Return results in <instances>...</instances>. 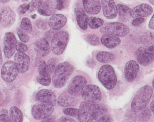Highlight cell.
<instances>
[{
	"label": "cell",
	"instance_id": "6da1fadb",
	"mask_svg": "<svg viewBox=\"0 0 154 122\" xmlns=\"http://www.w3.org/2000/svg\"><path fill=\"white\" fill-rule=\"evenodd\" d=\"M107 109L101 104H93L83 101L78 109L79 122H91L106 115Z\"/></svg>",
	"mask_w": 154,
	"mask_h": 122
},
{
	"label": "cell",
	"instance_id": "7a4b0ae2",
	"mask_svg": "<svg viewBox=\"0 0 154 122\" xmlns=\"http://www.w3.org/2000/svg\"><path fill=\"white\" fill-rule=\"evenodd\" d=\"M153 94V89L149 85L141 87L135 94L131 104L132 111L138 112L144 110L149 103Z\"/></svg>",
	"mask_w": 154,
	"mask_h": 122
},
{
	"label": "cell",
	"instance_id": "3957f363",
	"mask_svg": "<svg viewBox=\"0 0 154 122\" xmlns=\"http://www.w3.org/2000/svg\"><path fill=\"white\" fill-rule=\"evenodd\" d=\"M74 68L68 62L58 64L52 77L53 86L56 88L64 87L74 71Z\"/></svg>",
	"mask_w": 154,
	"mask_h": 122
},
{
	"label": "cell",
	"instance_id": "277c9868",
	"mask_svg": "<svg viewBox=\"0 0 154 122\" xmlns=\"http://www.w3.org/2000/svg\"><path fill=\"white\" fill-rule=\"evenodd\" d=\"M98 79L107 90L113 89L117 82V77L114 68L109 64L100 67L98 74Z\"/></svg>",
	"mask_w": 154,
	"mask_h": 122
},
{
	"label": "cell",
	"instance_id": "5b68a950",
	"mask_svg": "<svg viewBox=\"0 0 154 122\" xmlns=\"http://www.w3.org/2000/svg\"><path fill=\"white\" fill-rule=\"evenodd\" d=\"M100 31L105 36L123 37L128 34L130 28L125 24L118 22H108L103 24Z\"/></svg>",
	"mask_w": 154,
	"mask_h": 122
},
{
	"label": "cell",
	"instance_id": "8992f818",
	"mask_svg": "<svg viewBox=\"0 0 154 122\" xmlns=\"http://www.w3.org/2000/svg\"><path fill=\"white\" fill-rule=\"evenodd\" d=\"M135 55L140 65L143 66L150 65L154 62V44H144L137 49Z\"/></svg>",
	"mask_w": 154,
	"mask_h": 122
},
{
	"label": "cell",
	"instance_id": "52a82bcc",
	"mask_svg": "<svg viewBox=\"0 0 154 122\" xmlns=\"http://www.w3.org/2000/svg\"><path fill=\"white\" fill-rule=\"evenodd\" d=\"M69 40V35L66 31L58 32L53 36L51 43V48L56 55H61L64 52Z\"/></svg>",
	"mask_w": 154,
	"mask_h": 122
},
{
	"label": "cell",
	"instance_id": "ba28073f",
	"mask_svg": "<svg viewBox=\"0 0 154 122\" xmlns=\"http://www.w3.org/2000/svg\"><path fill=\"white\" fill-rule=\"evenodd\" d=\"M81 95L86 102L98 104L102 98L100 89L94 85H87L82 90Z\"/></svg>",
	"mask_w": 154,
	"mask_h": 122
},
{
	"label": "cell",
	"instance_id": "9c48e42d",
	"mask_svg": "<svg viewBox=\"0 0 154 122\" xmlns=\"http://www.w3.org/2000/svg\"><path fill=\"white\" fill-rule=\"evenodd\" d=\"M54 109V105L51 103H40L34 105L32 109V114L37 120H43L50 117Z\"/></svg>",
	"mask_w": 154,
	"mask_h": 122
},
{
	"label": "cell",
	"instance_id": "30bf717a",
	"mask_svg": "<svg viewBox=\"0 0 154 122\" xmlns=\"http://www.w3.org/2000/svg\"><path fill=\"white\" fill-rule=\"evenodd\" d=\"M19 71L15 62L8 61L4 63L1 69V76L4 81L12 82L17 78Z\"/></svg>",
	"mask_w": 154,
	"mask_h": 122
},
{
	"label": "cell",
	"instance_id": "8fae6325",
	"mask_svg": "<svg viewBox=\"0 0 154 122\" xmlns=\"http://www.w3.org/2000/svg\"><path fill=\"white\" fill-rule=\"evenodd\" d=\"M3 51L7 58L12 57L15 52L17 45V40L15 35L11 32H7L3 39Z\"/></svg>",
	"mask_w": 154,
	"mask_h": 122
},
{
	"label": "cell",
	"instance_id": "7c38bea8",
	"mask_svg": "<svg viewBox=\"0 0 154 122\" xmlns=\"http://www.w3.org/2000/svg\"><path fill=\"white\" fill-rule=\"evenodd\" d=\"M87 83V80L84 76L77 75L70 81L68 87V92L72 96H79L81 94L82 90Z\"/></svg>",
	"mask_w": 154,
	"mask_h": 122
},
{
	"label": "cell",
	"instance_id": "4fadbf2b",
	"mask_svg": "<svg viewBox=\"0 0 154 122\" xmlns=\"http://www.w3.org/2000/svg\"><path fill=\"white\" fill-rule=\"evenodd\" d=\"M38 75L37 81L41 85L47 86L51 83V77L46 68V63L45 61H40L38 65Z\"/></svg>",
	"mask_w": 154,
	"mask_h": 122
},
{
	"label": "cell",
	"instance_id": "5bb4252c",
	"mask_svg": "<svg viewBox=\"0 0 154 122\" xmlns=\"http://www.w3.org/2000/svg\"><path fill=\"white\" fill-rule=\"evenodd\" d=\"M139 70V66L136 61L134 60L128 61L125 66L124 74L126 80L131 82L135 80Z\"/></svg>",
	"mask_w": 154,
	"mask_h": 122
},
{
	"label": "cell",
	"instance_id": "9a60e30c",
	"mask_svg": "<svg viewBox=\"0 0 154 122\" xmlns=\"http://www.w3.org/2000/svg\"><path fill=\"white\" fill-rule=\"evenodd\" d=\"M1 24L5 28L11 27L16 19V14L10 8L4 7L1 12Z\"/></svg>",
	"mask_w": 154,
	"mask_h": 122
},
{
	"label": "cell",
	"instance_id": "2e32d148",
	"mask_svg": "<svg viewBox=\"0 0 154 122\" xmlns=\"http://www.w3.org/2000/svg\"><path fill=\"white\" fill-rule=\"evenodd\" d=\"M14 60L20 73L23 74L28 70L30 66V59L26 54L18 52L14 55Z\"/></svg>",
	"mask_w": 154,
	"mask_h": 122
},
{
	"label": "cell",
	"instance_id": "e0dca14e",
	"mask_svg": "<svg viewBox=\"0 0 154 122\" xmlns=\"http://www.w3.org/2000/svg\"><path fill=\"white\" fill-rule=\"evenodd\" d=\"M101 4L105 17L108 19H113L117 16L118 9L113 1L102 0Z\"/></svg>",
	"mask_w": 154,
	"mask_h": 122
},
{
	"label": "cell",
	"instance_id": "ac0fdd59",
	"mask_svg": "<svg viewBox=\"0 0 154 122\" xmlns=\"http://www.w3.org/2000/svg\"><path fill=\"white\" fill-rule=\"evenodd\" d=\"M153 13V8L149 4L143 3L137 5L131 9L130 16L133 18L146 17L151 15Z\"/></svg>",
	"mask_w": 154,
	"mask_h": 122
},
{
	"label": "cell",
	"instance_id": "d6986e66",
	"mask_svg": "<svg viewBox=\"0 0 154 122\" xmlns=\"http://www.w3.org/2000/svg\"><path fill=\"white\" fill-rule=\"evenodd\" d=\"M36 99L40 103H51L54 105L56 104V96L50 90L42 89L40 90L36 94Z\"/></svg>",
	"mask_w": 154,
	"mask_h": 122
},
{
	"label": "cell",
	"instance_id": "ffe728a7",
	"mask_svg": "<svg viewBox=\"0 0 154 122\" xmlns=\"http://www.w3.org/2000/svg\"><path fill=\"white\" fill-rule=\"evenodd\" d=\"M67 22V18L63 14H54L50 18L48 25L51 29L57 31L64 27Z\"/></svg>",
	"mask_w": 154,
	"mask_h": 122
},
{
	"label": "cell",
	"instance_id": "44dd1931",
	"mask_svg": "<svg viewBox=\"0 0 154 122\" xmlns=\"http://www.w3.org/2000/svg\"><path fill=\"white\" fill-rule=\"evenodd\" d=\"M34 49L38 55L43 57L49 55L50 52V46L46 38H41L35 42Z\"/></svg>",
	"mask_w": 154,
	"mask_h": 122
},
{
	"label": "cell",
	"instance_id": "7402d4cb",
	"mask_svg": "<svg viewBox=\"0 0 154 122\" xmlns=\"http://www.w3.org/2000/svg\"><path fill=\"white\" fill-rule=\"evenodd\" d=\"M83 7L86 13L89 14H97L101 10V4L99 0H83Z\"/></svg>",
	"mask_w": 154,
	"mask_h": 122
},
{
	"label": "cell",
	"instance_id": "603a6c76",
	"mask_svg": "<svg viewBox=\"0 0 154 122\" xmlns=\"http://www.w3.org/2000/svg\"><path fill=\"white\" fill-rule=\"evenodd\" d=\"M75 14L76 21L79 27L82 30H87L89 18L83 9L81 8H75Z\"/></svg>",
	"mask_w": 154,
	"mask_h": 122
},
{
	"label": "cell",
	"instance_id": "cb8c5ba5",
	"mask_svg": "<svg viewBox=\"0 0 154 122\" xmlns=\"http://www.w3.org/2000/svg\"><path fill=\"white\" fill-rule=\"evenodd\" d=\"M56 7L52 2L46 1L43 2L40 7L38 9V12L41 15L49 16L54 15Z\"/></svg>",
	"mask_w": 154,
	"mask_h": 122
},
{
	"label": "cell",
	"instance_id": "d4e9b609",
	"mask_svg": "<svg viewBox=\"0 0 154 122\" xmlns=\"http://www.w3.org/2000/svg\"><path fill=\"white\" fill-rule=\"evenodd\" d=\"M121 42L119 38L112 36L104 35L101 38V42L102 44L109 49H113L118 46L121 43Z\"/></svg>",
	"mask_w": 154,
	"mask_h": 122
},
{
	"label": "cell",
	"instance_id": "484cf974",
	"mask_svg": "<svg viewBox=\"0 0 154 122\" xmlns=\"http://www.w3.org/2000/svg\"><path fill=\"white\" fill-rule=\"evenodd\" d=\"M74 103V99L69 93H63L57 99V104L61 107H69L72 106Z\"/></svg>",
	"mask_w": 154,
	"mask_h": 122
},
{
	"label": "cell",
	"instance_id": "4316f807",
	"mask_svg": "<svg viewBox=\"0 0 154 122\" xmlns=\"http://www.w3.org/2000/svg\"><path fill=\"white\" fill-rule=\"evenodd\" d=\"M96 59L101 63H111L116 59V56L114 54L109 52L100 51L96 55Z\"/></svg>",
	"mask_w": 154,
	"mask_h": 122
},
{
	"label": "cell",
	"instance_id": "83f0119b",
	"mask_svg": "<svg viewBox=\"0 0 154 122\" xmlns=\"http://www.w3.org/2000/svg\"><path fill=\"white\" fill-rule=\"evenodd\" d=\"M119 13V19L123 22L128 21L130 16V12L131 9L127 6L122 4L117 5Z\"/></svg>",
	"mask_w": 154,
	"mask_h": 122
},
{
	"label": "cell",
	"instance_id": "f1b7e54d",
	"mask_svg": "<svg viewBox=\"0 0 154 122\" xmlns=\"http://www.w3.org/2000/svg\"><path fill=\"white\" fill-rule=\"evenodd\" d=\"M9 115L12 122H23V114L21 111L16 106L10 108Z\"/></svg>",
	"mask_w": 154,
	"mask_h": 122
},
{
	"label": "cell",
	"instance_id": "f546056e",
	"mask_svg": "<svg viewBox=\"0 0 154 122\" xmlns=\"http://www.w3.org/2000/svg\"><path fill=\"white\" fill-rule=\"evenodd\" d=\"M84 38L85 41L92 46H97L100 44L99 37L95 34L88 33L84 35Z\"/></svg>",
	"mask_w": 154,
	"mask_h": 122
},
{
	"label": "cell",
	"instance_id": "4dcf8cb0",
	"mask_svg": "<svg viewBox=\"0 0 154 122\" xmlns=\"http://www.w3.org/2000/svg\"><path fill=\"white\" fill-rule=\"evenodd\" d=\"M104 24V20L101 18L91 17L88 19V24L92 29H95L101 27Z\"/></svg>",
	"mask_w": 154,
	"mask_h": 122
},
{
	"label": "cell",
	"instance_id": "1f68e13d",
	"mask_svg": "<svg viewBox=\"0 0 154 122\" xmlns=\"http://www.w3.org/2000/svg\"><path fill=\"white\" fill-rule=\"evenodd\" d=\"M20 29L26 33H31L32 31V25L30 19L26 17H24L21 20Z\"/></svg>",
	"mask_w": 154,
	"mask_h": 122
},
{
	"label": "cell",
	"instance_id": "d6a6232c",
	"mask_svg": "<svg viewBox=\"0 0 154 122\" xmlns=\"http://www.w3.org/2000/svg\"><path fill=\"white\" fill-rule=\"evenodd\" d=\"M58 61L56 58H51L49 59L46 63V68L50 74L54 73L57 68Z\"/></svg>",
	"mask_w": 154,
	"mask_h": 122
},
{
	"label": "cell",
	"instance_id": "836d02e7",
	"mask_svg": "<svg viewBox=\"0 0 154 122\" xmlns=\"http://www.w3.org/2000/svg\"><path fill=\"white\" fill-rule=\"evenodd\" d=\"M151 113L149 109H144L138 115V120L139 122H147L150 119Z\"/></svg>",
	"mask_w": 154,
	"mask_h": 122
},
{
	"label": "cell",
	"instance_id": "e575fe53",
	"mask_svg": "<svg viewBox=\"0 0 154 122\" xmlns=\"http://www.w3.org/2000/svg\"><path fill=\"white\" fill-rule=\"evenodd\" d=\"M140 40L143 43H151L150 42L154 40V33L151 32H145L141 36Z\"/></svg>",
	"mask_w": 154,
	"mask_h": 122
},
{
	"label": "cell",
	"instance_id": "d590c367",
	"mask_svg": "<svg viewBox=\"0 0 154 122\" xmlns=\"http://www.w3.org/2000/svg\"><path fill=\"white\" fill-rule=\"evenodd\" d=\"M0 122H12L7 109H3L1 111Z\"/></svg>",
	"mask_w": 154,
	"mask_h": 122
},
{
	"label": "cell",
	"instance_id": "8d00e7d4",
	"mask_svg": "<svg viewBox=\"0 0 154 122\" xmlns=\"http://www.w3.org/2000/svg\"><path fill=\"white\" fill-rule=\"evenodd\" d=\"M43 2V1H37V0H33L31 2L29 3L30 5L29 12H34L37 9H38Z\"/></svg>",
	"mask_w": 154,
	"mask_h": 122
},
{
	"label": "cell",
	"instance_id": "74e56055",
	"mask_svg": "<svg viewBox=\"0 0 154 122\" xmlns=\"http://www.w3.org/2000/svg\"><path fill=\"white\" fill-rule=\"evenodd\" d=\"M17 34L20 39L23 43H27L29 41L30 38L27 33L24 32L21 29H17Z\"/></svg>",
	"mask_w": 154,
	"mask_h": 122
},
{
	"label": "cell",
	"instance_id": "f35d334b",
	"mask_svg": "<svg viewBox=\"0 0 154 122\" xmlns=\"http://www.w3.org/2000/svg\"><path fill=\"white\" fill-rule=\"evenodd\" d=\"M63 113L67 116L71 117L78 116V110L74 108H68L64 109Z\"/></svg>",
	"mask_w": 154,
	"mask_h": 122
},
{
	"label": "cell",
	"instance_id": "ab89813d",
	"mask_svg": "<svg viewBox=\"0 0 154 122\" xmlns=\"http://www.w3.org/2000/svg\"><path fill=\"white\" fill-rule=\"evenodd\" d=\"M137 117L136 114H135V112L128 113L125 115L123 122H136Z\"/></svg>",
	"mask_w": 154,
	"mask_h": 122
},
{
	"label": "cell",
	"instance_id": "60d3db41",
	"mask_svg": "<svg viewBox=\"0 0 154 122\" xmlns=\"http://www.w3.org/2000/svg\"><path fill=\"white\" fill-rule=\"evenodd\" d=\"M16 50L19 52L24 53L27 50V47L25 44L21 42H18L16 45Z\"/></svg>",
	"mask_w": 154,
	"mask_h": 122
},
{
	"label": "cell",
	"instance_id": "b9f144b4",
	"mask_svg": "<svg viewBox=\"0 0 154 122\" xmlns=\"http://www.w3.org/2000/svg\"><path fill=\"white\" fill-rule=\"evenodd\" d=\"M30 9V5L29 4H23L20 5L18 8V11L21 14H25L27 11H29Z\"/></svg>",
	"mask_w": 154,
	"mask_h": 122
},
{
	"label": "cell",
	"instance_id": "7bdbcfd3",
	"mask_svg": "<svg viewBox=\"0 0 154 122\" xmlns=\"http://www.w3.org/2000/svg\"><path fill=\"white\" fill-rule=\"evenodd\" d=\"M111 118L109 115H105L91 122H111Z\"/></svg>",
	"mask_w": 154,
	"mask_h": 122
},
{
	"label": "cell",
	"instance_id": "ee69618b",
	"mask_svg": "<svg viewBox=\"0 0 154 122\" xmlns=\"http://www.w3.org/2000/svg\"><path fill=\"white\" fill-rule=\"evenodd\" d=\"M145 21L143 18H138L135 19L132 21V25L134 26H141Z\"/></svg>",
	"mask_w": 154,
	"mask_h": 122
},
{
	"label": "cell",
	"instance_id": "f6af8a7d",
	"mask_svg": "<svg viewBox=\"0 0 154 122\" xmlns=\"http://www.w3.org/2000/svg\"><path fill=\"white\" fill-rule=\"evenodd\" d=\"M55 122H76L75 120L69 117L63 116L58 118Z\"/></svg>",
	"mask_w": 154,
	"mask_h": 122
},
{
	"label": "cell",
	"instance_id": "bcb514c9",
	"mask_svg": "<svg viewBox=\"0 0 154 122\" xmlns=\"http://www.w3.org/2000/svg\"><path fill=\"white\" fill-rule=\"evenodd\" d=\"M36 26L38 27V28H41V29H45L47 28V24L46 22H45L43 20L40 21L39 20H37L36 22Z\"/></svg>",
	"mask_w": 154,
	"mask_h": 122
},
{
	"label": "cell",
	"instance_id": "7dc6e473",
	"mask_svg": "<svg viewBox=\"0 0 154 122\" xmlns=\"http://www.w3.org/2000/svg\"><path fill=\"white\" fill-rule=\"evenodd\" d=\"M56 8L58 10H63L64 9V1H57Z\"/></svg>",
	"mask_w": 154,
	"mask_h": 122
},
{
	"label": "cell",
	"instance_id": "c3c4849f",
	"mask_svg": "<svg viewBox=\"0 0 154 122\" xmlns=\"http://www.w3.org/2000/svg\"><path fill=\"white\" fill-rule=\"evenodd\" d=\"M149 28L151 30H154V14L149 21Z\"/></svg>",
	"mask_w": 154,
	"mask_h": 122
},
{
	"label": "cell",
	"instance_id": "681fc988",
	"mask_svg": "<svg viewBox=\"0 0 154 122\" xmlns=\"http://www.w3.org/2000/svg\"><path fill=\"white\" fill-rule=\"evenodd\" d=\"M54 118L53 117H49L45 119H43L41 122H54Z\"/></svg>",
	"mask_w": 154,
	"mask_h": 122
},
{
	"label": "cell",
	"instance_id": "f907efd6",
	"mask_svg": "<svg viewBox=\"0 0 154 122\" xmlns=\"http://www.w3.org/2000/svg\"><path fill=\"white\" fill-rule=\"evenodd\" d=\"M150 108L151 110L152 111V112L154 114V99L151 102V104H150Z\"/></svg>",
	"mask_w": 154,
	"mask_h": 122
},
{
	"label": "cell",
	"instance_id": "816d5d0a",
	"mask_svg": "<svg viewBox=\"0 0 154 122\" xmlns=\"http://www.w3.org/2000/svg\"><path fill=\"white\" fill-rule=\"evenodd\" d=\"M2 51L1 50V65H2Z\"/></svg>",
	"mask_w": 154,
	"mask_h": 122
},
{
	"label": "cell",
	"instance_id": "f5cc1de1",
	"mask_svg": "<svg viewBox=\"0 0 154 122\" xmlns=\"http://www.w3.org/2000/svg\"><path fill=\"white\" fill-rule=\"evenodd\" d=\"M37 17V15L36 14H33L32 16H31L32 18V19H35V18Z\"/></svg>",
	"mask_w": 154,
	"mask_h": 122
},
{
	"label": "cell",
	"instance_id": "db71d44e",
	"mask_svg": "<svg viewBox=\"0 0 154 122\" xmlns=\"http://www.w3.org/2000/svg\"><path fill=\"white\" fill-rule=\"evenodd\" d=\"M149 2L152 4V5H154V0H150L149 1Z\"/></svg>",
	"mask_w": 154,
	"mask_h": 122
},
{
	"label": "cell",
	"instance_id": "11a10c76",
	"mask_svg": "<svg viewBox=\"0 0 154 122\" xmlns=\"http://www.w3.org/2000/svg\"><path fill=\"white\" fill-rule=\"evenodd\" d=\"M152 87H153V89H154V80H153V81H152Z\"/></svg>",
	"mask_w": 154,
	"mask_h": 122
}]
</instances>
